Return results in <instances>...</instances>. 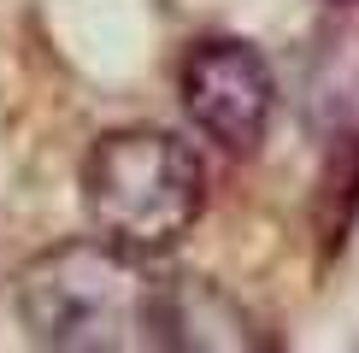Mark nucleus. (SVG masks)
I'll list each match as a JSON object with an SVG mask.
<instances>
[{
	"instance_id": "nucleus-1",
	"label": "nucleus",
	"mask_w": 359,
	"mask_h": 353,
	"mask_svg": "<svg viewBox=\"0 0 359 353\" xmlns=\"http://www.w3.org/2000/svg\"><path fill=\"white\" fill-rule=\"evenodd\" d=\"M18 318L59 353L165 347V277L107 235L59 242L18 271Z\"/></svg>"
},
{
	"instance_id": "nucleus-5",
	"label": "nucleus",
	"mask_w": 359,
	"mask_h": 353,
	"mask_svg": "<svg viewBox=\"0 0 359 353\" xmlns=\"http://www.w3.org/2000/svg\"><path fill=\"white\" fill-rule=\"evenodd\" d=\"M306 124L336 147L359 141V24H330L301 65Z\"/></svg>"
},
{
	"instance_id": "nucleus-2",
	"label": "nucleus",
	"mask_w": 359,
	"mask_h": 353,
	"mask_svg": "<svg viewBox=\"0 0 359 353\" xmlns=\"http://www.w3.org/2000/svg\"><path fill=\"white\" fill-rule=\"evenodd\" d=\"M83 206L95 235L159 259L194 230L206 206V171L171 130H107L83 159Z\"/></svg>"
},
{
	"instance_id": "nucleus-6",
	"label": "nucleus",
	"mask_w": 359,
	"mask_h": 353,
	"mask_svg": "<svg viewBox=\"0 0 359 353\" xmlns=\"http://www.w3.org/2000/svg\"><path fill=\"white\" fill-rule=\"evenodd\" d=\"M330 6H359V0H330Z\"/></svg>"
},
{
	"instance_id": "nucleus-3",
	"label": "nucleus",
	"mask_w": 359,
	"mask_h": 353,
	"mask_svg": "<svg viewBox=\"0 0 359 353\" xmlns=\"http://www.w3.org/2000/svg\"><path fill=\"white\" fill-rule=\"evenodd\" d=\"M177 95H183L189 124L224 153H253L265 141V124L277 112V83L259 48L236 36H206L183 53L177 71Z\"/></svg>"
},
{
	"instance_id": "nucleus-4",
	"label": "nucleus",
	"mask_w": 359,
	"mask_h": 353,
	"mask_svg": "<svg viewBox=\"0 0 359 353\" xmlns=\"http://www.w3.org/2000/svg\"><path fill=\"white\" fill-rule=\"evenodd\" d=\"M165 347L183 353H248L265 347L259 324L206 277H165Z\"/></svg>"
}]
</instances>
